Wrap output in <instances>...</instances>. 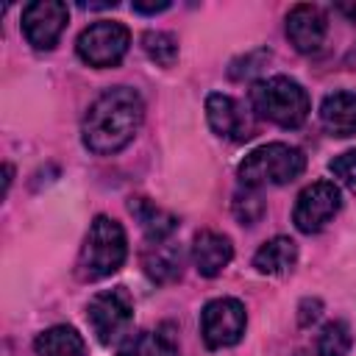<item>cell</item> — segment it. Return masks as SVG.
<instances>
[{"label":"cell","mask_w":356,"mask_h":356,"mask_svg":"<svg viewBox=\"0 0 356 356\" xmlns=\"http://www.w3.org/2000/svg\"><path fill=\"white\" fill-rule=\"evenodd\" d=\"M325 33H328V19H325L320 6L300 3V6L289 8V14H286V39L298 53H303V56L317 53L325 42Z\"/></svg>","instance_id":"8fae6325"},{"label":"cell","mask_w":356,"mask_h":356,"mask_svg":"<svg viewBox=\"0 0 356 356\" xmlns=\"http://www.w3.org/2000/svg\"><path fill=\"white\" fill-rule=\"evenodd\" d=\"M131 47V31L114 19H97L86 25L75 42V53L83 64L95 70L117 67Z\"/></svg>","instance_id":"8992f818"},{"label":"cell","mask_w":356,"mask_h":356,"mask_svg":"<svg viewBox=\"0 0 356 356\" xmlns=\"http://www.w3.org/2000/svg\"><path fill=\"white\" fill-rule=\"evenodd\" d=\"M295 264H298V245L284 234L261 242V248L253 253V267L261 275H286Z\"/></svg>","instance_id":"2e32d148"},{"label":"cell","mask_w":356,"mask_h":356,"mask_svg":"<svg viewBox=\"0 0 356 356\" xmlns=\"http://www.w3.org/2000/svg\"><path fill=\"white\" fill-rule=\"evenodd\" d=\"M353 348V334L345 320H331L317 334V356H348Z\"/></svg>","instance_id":"d6986e66"},{"label":"cell","mask_w":356,"mask_h":356,"mask_svg":"<svg viewBox=\"0 0 356 356\" xmlns=\"http://www.w3.org/2000/svg\"><path fill=\"white\" fill-rule=\"evenodd\" d=\"M248 328L245 303L236 298H211L200 309V337L209 350L234 348Z\"/></svg>","instance_id":"52a82bcc"},{"label":"cell","mask_w":356,"mask_h":356,"mask_svg":"<svg viewBox=\"0 0 356 356\" xmlns=\"http://www.w3.org/2000/svg\"><path fill=\"white\" fill-rule=\"evenodd\" d=\"M328 170L334 172V178H337V181H339L345 189L356 192V147H353V150L339 153L337 159H331Z\"/></svg>","instance_id":"7402d4cb"},{"label":"cell","mask_w":356,"mask_h":356,"mask_svg":"<svg viewBox=\"0 0 356 356\" xmlns=\"http://www.w3.org/2000/svg\"><path fill=\"white\" fill-rule=\"evenodd\" d=\"M136 14H161V11H167L170 8V3L164 0V3H134L131 6Z\"/></svg>","instance_id":"cb8c5ba5"},{"label":"cell","mask_w":356,"mask_h":356,"mask_svg":"<svg viewBox=\"0 0 356 356\" xmlns=\"http://www.w3.org/2000/svg\"><path fill=\"white\" fill-rule=\"evenodd\" d=\"M234 217L242 222V225H256L261 217H264V200L259 195V189H248L242 186L236 195H234Z\"/></svg>","instance_id":"44dd1931"},{"label":"cell","mask_w":356,"mask_h":356,"mask_svg":"<svg viewBox=\"0 0 356 356\" xmlns=\"http://www.w3.org/2000/svg\"><path fill=\"white\" fill-rule=\"evenodd\" d=\"M142 47L159 67H172L178 61V39L167 31H147L142 36Z\"/></svg>","instance_id":"ffe728a7"},{"label":"cell","mask_w":356,"mask_h":356,"mask_svg":"<svg viewBox=\"0 0 356 356\" xmlns=\"http://www.w3.org/2000/svg\"><path fill=\"white\" fill-rule=\"evenodd\" d=\"M248 97L253 114L278 128H300L312 111L306 89L289 75H273L256 81Z\"/></svg>","instance_id":"3957f363"},{"label":"cell","mask_w":356,"mask_h":356,"mask_svg":"<svg viewBox=\"0 0 356 356\" xmlns=\"http://www.w3.org/2000/svg\"><path fill=\"white\" fill-rule=\"evenodd\" d=\"M120 356H178V345L164 331H139L120 345Z\"/></svg>","instance_id":"ac0fdd59"},{"label":"cell","mask_w":356,"mask_h":356,"mask_svg":"<svg viewBox=\"0 0 356 356\" xmlns=\"http://www.w3.org/2000/svg\"><path fill=\"white\" fill-rule=\"evenodd\" d=\"M306 170V156L300 147L286 142H267L256 150H250L239 167L236 178L248 189H264V186H284L295 178H300Z\"/></svg>","instance_id":"277c9868"},{"label":"cell","mask_w":356,"mask_h":356,"mask_svg":"<svg viewBox=\"0 0 356 356\" xmlns=\"http://www.w3.org/2000/svg\"><path fill=\"white\" fill-rule=\"evenodd\" d=\"M264 58H270V50H253V53H248L245 58H239V61H234L231 64V78L234 81H242V78H248V75H253L261 64H264Z\"/></svg>","instance_id":"603a6c76"},{"label":"cell","mask_w":356,"mask_h":356,"mask_svg":"<svg viewBox=\"0 0 356 356\" xmlns=\"http://www.w3.org/2000/svg\"><path fill=\"white\" fill-rule=\"evenodd\" d=\"M337 8H339L342 14H348V17H350V19L356 22V6H337Z\"/></svg>","instance_id":"484cf974"},{"label":"cell","mask_w":356,"mask_h":356,"mask_svg":"<svg viewBox=\"0 0 356 356\" xmlns=\"http://www.w3.org/2000/svg\"><path fill=\"white\" fill-rule=\"evenodd\" d=\"M206 120H209V128L228 142H248L256 134L253 108H245L236 97L222 92H211L206 97Z\"/></svg>","instance_id":"30bf717a"},{"label":"cell","mask_w":356,"mask_h":356,"mask_svg":"<svg viewBox=\"0 0 356 356\" xmlns=\"http://www.w3.org/2000/svg\"><path fill=\"white\" fill-rule=\"evenodd\" d=\"M11 181H14V167H11V164H6V167H3V195H8Z\"/></svg>","instance_id":"d4e9b609"},{"label":"cell","mask_w":356,"mask_h":356,"mask_svg":"<svg viewBox=\"0 0 356 356\" xmlns=\"http://www.w3.org/2000/svg\"><path fill=\"white\" fill-rule=\"evenodd\" d=\"M145 122V100L134 86H111L95 97L81 122V142L95 156H114Z\"/></svg>","instance_id":"6da1fadb"},{"label":"cell","mask_w":356,"mask_h":356,"mask_svg":"<svg viewBox=\"0 0 356 356\" xmlns=\"http://www.w3.org/2000/svg\"><path fill=\"white\" fill-rule=\"evenodd\" d=\"M70 22V8L61 0H36L22 8V36L33 50H53Z\"/></svg>","instance_id":"9c48e42d"},{"label":"cell","mask_w":356,"mask_h":356,"mask_svg":"<svg viewBox=\"0 0 356 356\" xmlns=\"http://www.w3.org/2000/svg\"><path fill=\"white\" fill-rule=\"evenodd\" d=\"M86 323L100 345H122L134 323V298L125 286L103 289L86 303Z\"/></svg>","instance_id":"5b68a950"},{"label":"cell","mask_w":356,"mask_h":356,"mask_svg":"<svg viewBox=\"0 0 356 356\" xmlns=\"http://www.w3.org/2000/svg\"><path fill=\"white\" fill-rule=\"evenodd\" d=\"M36 356H86V342L72 325H50L33 339Z\"/></svg>","instance_id":"e0dca14e"},{"label":"cell","mask_w":356,"mask_h":356,"mask_svg":"<svg viewBox=\"0 0 356 356\" xmlns=\"http://www.w3.org/2000/svg\"><path fill=\"white\" fill-rule=\"evenodd\" d=\"M234 259V245L225 234L203 228L192 239V261L203 278H217Z\"/></svg>","instance_id":"7c38bea8"},{"label":"cell","mask_w":356,"mask_h":356,"mask_svg":"<svg viewBox=\"0 0 356 356\" xmlns=\"http://www.w3.org/2000/svg\"><path fill=\"white\" fill-rule=\"evenodd\" d=\"M320 125L337 139L356 136V92L339 89L325 95L320 103Z\"/></svg>","instance_id":"4fadbf2b"},{"label":"cell","mask_w":356,"mask_h":356,"mask_svg":"<svg viewBox=\"0 0 356 356\" xmlns=\"http://www.w3.org/2000/svg\"><path fill=\"white\" fill-rule=\"evenodd\" d=\"M342 209V192L334 181H314L300 189L295 209H292V222L300 234H317L323 231Z\"/></svg>","instance_id":"ba28073f"},{"label":"cell","mask_w":356,"mask_h":356,"mask_svg":"<svg viewBox=\"0 0 356 356\" xmlns=\"http://www.w3.org/2000/svg\"><path fill=\"white\" fill-rule=\"evenodd\" d=\"M353 61H356V50H353Z\"/></svg>","instance_id":"4316f807"},{"label":"cell","mask_w":356,"mask_h":356,"mask_svg":"<svg viewBox=\"0 0 356 356\" xmlns=\"http://www.w3.org/2000/svg\"><path fill=\"white\" fill-rule=\"evenodd\" d=\"M128 209H131V214L136 217V222H139V228H142L147 245H153V242H167L170 234L178 228V217L170 214V211H164L161 206H156V203L147 200V197H131V200H128Z\"/></svg>","instance_id":"5bb4252c"},{"label":"cell","mask_w":356,"mask_h":356,"mask_svg":"<svg viewBox=\"0 0 356 356\" xmlns=\"http://www.w3.org/2000/svg\"><path fill=\"white\" fill-rule=\"evenodd\" d=\"M128 259V236L125 228L106 214H97L83 236V245L78 250L75 275L81 281H103L114 275Z\"/></svg>","instance_id":"7a4b0ae2"},{"label":"cell","mask_w":356,"mask_h":356,"mask_svg":"<svg viewBox=\"0 0 356 356\" xmlns=\"http://www.w3.org/2000/svg\"><path fill=\"white\" fill-rule=\"evenodd\" d=\"M145 275L156 284H172L184 273V253L172 242H153L142 256Z\"/></svg>","instance_id":"9a60e30c"}]
</instances>
